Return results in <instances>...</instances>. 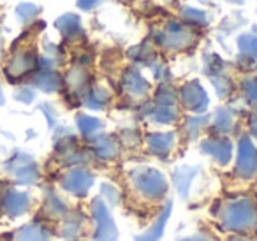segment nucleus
<instances>
[{"instance_id":"1","label":"nucleus","mask_w":257,"mask_h":241,"mask_svg":"<svg viewBox=\"0 0 257 241\" xmlns=\"http://www.w3.org/2000/svg\"><path fill=\"white\" fill-rule=\"evenodd\" d=\"M217 216L225 230L236 234L248 232L257 225V204L250 197L231 199L220 204Z\"/></svg>"},{"instance_id":"2","label":"nucleus","mask_w":257,"mask_h":241,"mask_svg":"<svg viewBox=\"0 0 257 241\" xmlns=\"http://www.w3.org/2000/svg\"><path fill=\"white\" fill-rule=\"evenodd\" d=\"M133 185L136 188V194L145 201H161L168 192V183L164 176L157 171H138L134 174Z\"/></svg>"},{"instance_id":"3","label":"nucleus","mask_w":257,"mask_h":241,"mask_svg":"<svg viewBox=\"0 0 257 241\" xmlns=\"http://www.w3.org/2000/svg\"><path fill=\"white\" fill-rule=\"evenodd\" d=\"M92 218L95 223L93 237L95 241H118V229L107 211V204L102 199H93L92 201Z\"/></svg>"},{"instance_id":"4","label":"nucleus","mask_w":257,"mask_h":241,"mask_svg":"<svg viewBox=\"0 0 257 241\" xmlns=\"http://www.w3.org/2000/svg\"><path fill=\"white\" fill-rule=\"evenodd\" d=\"M30 195L27 192L16 190L13 187H6V190L2 192L0 197V213L8 215L9 218H16V216L25 215L30 209Z\"/></svg>"},{"instance_id":"5","label":"nucleus","mask_w":257,"mask_h":241,"mask_svg":"<svg viewBox=\"0 0 257 241\" xmlns=\"http://www.w3.org/2000/svg\"><path fill=\"white\" fill-rule=\"evenodd\" d=\"M93 183V178L90 173L86 171H81V169H74V171H69L65 173L64 176L60 178V185L64 190H67L69 194L72 195H86Z\"/></svg>"},{"instance_id":"6","label":"nucleus","mask_w":257,"mask_h":241,"mask_svg":"<svg viewBox=\"0 0 257 241\" xmlns=\"http://www.w3.org/2000/svg\"><path fill=\"white\" fill-rule=\"evenodd\" d=\"M13 241H50V232L39 222H30L13 234Z\"/></svg>"},{"instance_id":"7","label":"nucleus","mask_w":257,"mask_h":241,"mask_svg":"<svg viewBox=\"0 0 257 241\" xmlns=\"http://www.w3.org/2000/svg\"><path fill=\"white\" fill-rule=\"evenodd\" d=\"M83 227H85V220L81 215H76V213H67L65 218H62L60 223V236L65 241H76L83 232Z\"/></svg>"},{"instance_id":"8","label":"nucleus","mask_w":257,"mask_h":241,"mask_svg":"<svg viewBox=\"0 0 257 241\" xmlns=\"http://www.w3.org/2000/svg\"><path fill=\"white\" fill-rule=\"evenodd\" d=\"M43 209H44V213H46V216L55 218V220L65 218L69 213V208H67V204H65V201L58 194H55V192H48L46 194L44 202H43Z\"/></svg>"},{"instance_id":"9","label":"nucleus","mask_w":257,"mask_h":241,"mask_svg":"<svg viewBox=\"0 0 257 241\" xmlns=\"http://www.w3.org/2000/svg\"><path fill=\"white\" fill-rule=\"evenodd\" d=\"M169 213H171V204L168 202V204L164 206V209H161V213H159V216L155 218V222L152 223V225L148 227L143 234L138 236V241H157V239H161L162 232H164L166 222H168V218H169Z\"/></svg>"},{"instance_id":"10","label":"nucleus","mask_w":257,"mask_h":241,"mask_svg":"<svg viewBox=\"0 0 257 241\" xmlns=\"http://www.w3.org/2000/svg\"><path fill=\"white\" fill-rule=\"evenodd\" d=\"M236 174L245 180L253 178L257 174V155L253 153L252 148H246L241 152L238 160V167H236Z\"/></svg>"},{"instance_id":"11","label":"nucleus","mask_w":257,"mask_h":241,"mask_svg":"<svg viewBox=\"0 0 257 241\" xmlns=\"http://www.w3.org/2000/svg\"><path fill=\"white\" fill-rule=\"evenodd\" d=\"M102 195H104V202H109V204H114L118 201V192L116 190H111L109 185L102 188Z\"/></svg>"},{"instance_id":"12","label":"nucleus","mask_w":257,"mask_h":241,"mask_svg":"<svg viewBox=\"0 0 257 241\" xmlns=\"http://www.w3.org/2000/svg\"><path fill=\"white\" fill-rule=\"evenodd\" d=\"M182 241H213L208 234H196V236H190V237H185Z\"/></svg>"},{"instance_id":"13","label":"nucleus","mask_w":257,"mask_h":241,"mask_svg":"<svg viewBox=\"0 0 257 241\" xmlns=\"http://www.w3.org/2000/svg\"><path fill=\"white\" fill-rule=\"evenodd\" d=\"M229 241H248V239H246V237H243V236H239V234H238V236H232Z\"/></svg>"},{"instance_id":"14","label":"nucleus","mask_w":257,"mask_h":241,"mask_svg":"<svg viewBox=\"0 0 257 241\" xmlns=\"http://www.w3.org/2000/svg\"><path fill=\"white\" fill-rule=\"evenodd\" d=\"M4 190H6V187L2 183H0V197H2V192H4Z\"/></svg>"},{"instance_id":"15","label":"nucleus","mask_w":257,"mask_h":241,"mask_svg":"<svg viewBox=\"0 0 257 241\" xmlns=\"http://www.w3.org/2000/svg\"><path fill=\"white\" fill-rule=\"evenodd\" d=\"M255 230H257V225H255Z\"/></svg>"}]
</instances>
